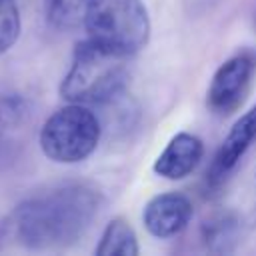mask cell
<instances>
[{
	"mask_svg": "<svg viewBox=\"0 0 256 256\" xmlns=\"http://www.w3.org/2000/svg\"><path fill=\"white\" fill-rule=\"evenodd\" d=\"M102 198L88 184H60L20 202L0 222V242L26 248H62L84 236Z\"/></svg>",
	"mask_w": 256,
	"mask_h": 256,
	"instance_id": "cell-1",
	"label": "cell"
},
{
	"mask_svg": "<svg viewBox=\"0 0 256 256\" xmlns=\"http://www.w3.org/2000/svg\"><path fill=\"white\" fill-rule=\"evenodd\" d=\"M126 58L90 38L80 42L60 86L62 98L84 106L112 102L128 82Z\"/></svg>",
	"mask_w": 256,
	"mask_h": 256,
	"instance_id": "cell-2",
	"label": "cell"
},
{
	"mask_svg": "<svg viewBox=\"0 0 256 256\" xmlns=\"http://www.w3.org/2000/svg\"><path fill=\"white\" fill-rule=\"evenodd\" d=\"M84 28L96 44L132 56L148 42L150 18L142 0H92Z\"/></svg>",
	"mask_w": 256,
	"mask_h": 256,
	"instance_id": "cell-3",
	"label": "cell"
},
{
	"mask_svg": "<svg viewBox=\"0 0 256 256\" xmlns=\"http://www.w3.org/2000/svg\"><path fill=\"white\" fill-rule=\"evenodd\" d=\"M100 140V122L84 104L70 102L56 110L40 130L42 152L60 164L88 158Z\"/></svg>",
	"mask_w": 256,
	"mask_h": 256,
	"instance_id": "cell-4",
	"label": "cell"
},
{
	"mask_svg": "<svg viewBox=\"0 0 256 256\" xmlns=\"http://www.w3.org/2000/svg\"><path fill=\"white\" fill-rule=\"evenodd\" d=\"M254 74H256L254 54L242 52L228 58L212 76L208 88V106L220 116H228L236 112L250 92Z\"/></svg>",
	"mask_w": 256,
	"mask_h": 256,
	"instance_id": "cell-5",
	"label": "cell"
},
{
	"mask_svg": "<svg viewBox=\"0 0 256 256\" xmlns=\"http://www.w3.org/2000/svg\"><path fill=\"white\" fill-rule=\"evenodd\" d=\"M192 218V204L184 194L166 192L154 196L142 214L146 230L156 238H170L186 228Z\"/></svg>",
	"mask_w": 256,
	"mask_h": 256,
	"instance_id": "cell-6",
	"label": "cell"
},
{
	"mask_svg": "<svg viewBox=\"0 0 256 256\" xmlns=\"http://www.w3.org/2000/svg\"><path fill=\"white\" fill-rule=\"evenodd\" d=\"M254 140H256V106L250 108L244 116H240L234 122L222 146L218 148L208 172V180L212 186H218L224 182V178L234 170V166L240 162V158L244 156V152L250 148Z\"/></svg>",
	"mask_w": 256,
	"mask_h": 256,
	"instance_id": "cell-7",
	"label": "cell"
},
{
	"mask_svg": "<svg viewBox=\"0 0 256 256\" xmlns=\"http://www.w3.org/2000/svg\"><path fill=\"white\" fill-rule=\"evenodd\" d=\"M202 154H204L202 140L196 138L194 134L180 132L166 144L162 154L156 158L154 172L168 180H180L198 166Z\"/></svg>",
	"mask_w": 256,
	"mask_h": 256,
	"instance_id": "cell-8",
	"label": "cell"
},
{
	"mask_svg": "<svg viewBox=\"0 0 256 256\" xmlns=\"http://www.w3.org/2000/svg\"><path fill=\"white\" fill-rule=\"evenodd\" d=\"M28 124V104L20 96L0 98V162L14 156Z\"/></svg>",
	"mask_w": 256,
	"mask_h": 256,
	"instance_id": "cell-9",
	"label": "cell"
},
{
	"mask_svg": "<svg viewBox=\"0 0 256 256\" xmlns=\"http://www.w3.org/2000/svg\"><path fill=\"white\" fill-rule=\"evenodd\" d=\"M138 252L140 250H138L136 234L124 218H114L106 226L100 244L96 248L98 256H136Z\"/></svg>",
	"mask_w": 256,
	"mask_h": 256,
	"instance_id": "cell-10",
	"label": "cell"
},
{
	"mask_svg": "<svg viewBox=\"0 0 256 256\" xmlns=\"http://www.w3.org/2000/svg\"><path fill=\"white\" fill-rule=\"evenodd\" d=\"M92 0H44L46 20L56 30H74L84 24Z\"/></svg>",
	"mask_w": 256,
	"mask_h": 256,
	"instance_id": "cell-11",
	"label": "cell"
},
{
	"mask_svg": "<svg viewBox=\"0 0 256 256\" xmlns=\"http://www.w3.org/2000/svg\"><path fill=\"white\" fill-rule=\"evenodd\" d=\"M20 36V12L14 0H0V54L8 52Z\"/></svg>",
	"mask_w": 256,
	"mask_h": 256,
	"instance_id": "cell-12",
	"label": "cell"
}]
</instances>
